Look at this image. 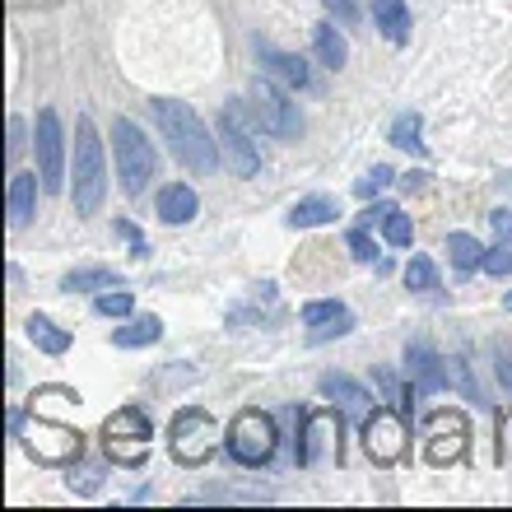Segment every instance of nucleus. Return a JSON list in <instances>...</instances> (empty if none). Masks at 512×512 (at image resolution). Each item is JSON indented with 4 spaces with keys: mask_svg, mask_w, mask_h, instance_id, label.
I'll return each instance as SVG.
<instances>
[{
    "mask_svg": "<svg viewBox=\"0 0 512 512\" xmlns=\"http://www.w3.org/2000/svg\"><path fill=\"white\" fill-rule=\"evenodd\" d=\"M61 289H122V275L108 266H84V270H70Z\"/></svg>",
    "mask_w": 512,
    "mask_h": 512,
    "instance_id": "obj_25",
    "label": "nucleus"
},
{
    "mask_svg": "<svg viewBox=\"0 0 512 512\" xmlns=\"http://www.w3.org/2000/svg\"><path fill=\"white\" fill-rule=\"evenodd\" d=\"M499 447H503V461L512 466V415H503V424H499Z\"/></svg>",
    "mask_w": 512,
    "mask_h": 512,
    "instance_id": "obj_41",
    "label": "nucleus"
},
{
    "mask_svg": "<svg viewBox=\"0 0 512 512\" xmlns=\"http://www.w3.org/2000/svg\"><path fill=\"white\" fill-rule=\"evenodd\" d=\"M322 5H326V10H336L345 24H354V19H359V5H354V0H322Z\"/></svg>",
    "mask_w": 512,
    "mask_h": 512,
    "instance_id": "obj_39",
    "label": "nucleus"
},
{
    "mask_svg": "<svg viewBox=\"0 0 512 512\" xmlns=\"http://www.w3.org/2000/svg\"><path fill=\"white\" fill-rule=\"evenodd\" d=\"M489 224H494V233H499L503 243H512V215H508V210H494V215H489Z\"/></svg>",
    "mask_w": 512,
    "mask_h": 512,
    "instance_id": "obj_40",
    "label": "nucleus"
},
{
    "mask_svg": "<svg viewBox=\"0 0 512 512\" xmlns=\"http://www.w3.org/2000/svg\"><path fill=\"white\" fill-rule=\"evenodd\" d=\"M154 122H159L163 140L191 173H215L219 168V140H210L201 112L177 103V98H154Z\"/></svg>",
    "mask_w": 512,
    "mask_h": 512,
    "instance_id": "obj_1",
    "label": "nucleus"
},
{
    "mask_svg": "<svg viewBox=\"0 0 512 512\" xmlns=\"http://www.w3.org/2000/svg\"><path fill=\"white\" fill-rule=\"evenodd\" d=\"M322 396L336 405L340 415H350L354 424H368V419H373V410H378V396H373L364 382L345 378V373H326V378H322Z\"/></svg>",
    "mask_w": 512,
    "mask_h": 512,
    "instance_id": "obj_13",
    "label": "nucleus"
},
{
    "mask_svg": "<svg viewBox=\"0 0 512 512\" xmlns=\"http://www.w3.org/2000/svg\"><path fill=\"white\" fill-rule=\"evenodd\" d=\"M364 447L378 466H396L410 447V429H405L401 410H373V419L364 424Z\"/></svg>",
    "mask_w": 512,
    "mask_h": 512,
    "instance_id": "obj_10",
    "label": "nucleus"
},
{
    "mask_svg": "<svg viewBox=\"0 0 512 512\" xmlns=\"http://www.w3.org/2000/svg\"><path fill=\"white\" fill-rule=\"evenodd\" d=\"M447 256H452V266L457 270H475L485 261V247L475 243L471 233H447Z\"/></svg>",
    "mask_w": 512,
    "mask_h": 512,
    "instance_id": "obj_26",
    "label": "nucleus"
},
{
    "mask_svg": "<svg viewBox=\"0 0 512 512\" xmlns=\"http://www.w3.org/2000/svg\"><path fill=\"white\" fill-rule=\"evenodd\" d=\"M19 149H24V122H19V117H10V145H5V159L14 163V154H19Z\"/></svg>",
    "mask_w": 512,
    "mask_h": 512,
    "instance_id": "obj_38",
    "label": "nucleus"
},
{
    "mask_svg": "<svg viewBox=\"0 0 512 512\" xmlns=\"http://www.w3.org/2000/svg\"><path fill=\"white\" fill-rule=\"evenodd\" d=\"M312 47H317V61H322L326 70H340L345 61H350V47H345V38H340L336 24H317V28H312Z\"/></svg>",
    "mask_w": 512,
    "mask_h": 512,
    "instance_id": "obj_23",
    "label": "nucleus"
},
{
    "mask_svg": "<svg viewBox=\"0 0 512 512\" xmlns=\"http://www.w3.org/2000/svg\"><path fill=\"white\" fill-rule=\"evenodd\" d=\"M433 284H438V270H433L429 256H410V266H405V289H415V294H429Z\"/></svg>",
    "mask_w": 512,
    "mask_h": 512,
    "instance_id": "obj_27",
    "label": "nucleus"
},
{
    "mask_svg": "<svg viewBox=\"0 0 512 512\" xmlns=\"http://www.w3.org/2000/svg\"><path fill=\"white\" fill-rule=\"evenodd\" d=\"M391 210H396V205H373V210H368V224H387V215H391Z\"/></svg>",
    "mask_w": 512,
    "mask_h": 512,
    "instance_id": "obj_42",
    "label": "nucleus"
},
{
    "mask_svg": "<svg viewBox=\"0 0 512 512\" xmlns=\"http://www.w3.org/2000/svg\"><path fill=\"white\" fill-rule=\"evenodd\" d=\"M405 373H410V382H415V391H438L447 378V368L443 359L424 345V340H415L410 350H405Z\"/></svg>",
    "mask_w": 512,
    "mask_h": 512,
    "instance_id": "obj_17",
    "label": "nucleus"
},
{
    "mask_svg": "<svg viewBox=\"0 0 512 512\" xmlns=\"http://www.w3.org/2000/svg\"><path fill=\"white\" fill-rule=\"evenodd\" d=\"M159 336H163V322L145 312V317H131L126 326H117V331H112V345H117V350H140V345H154Z\"/></svg>",
    "mask_w": 512,
    "mask_h": 512,
    "instance_id": "obj_21",
    "label": "nucleus"
},
{
    "mask_svg": "<svg viewBox=\"0 0 512 512\" xmlns=\"http://www.w3.org/2000/svg\"><path fill=\"white\" fill-rule=\"evenodd\" d=\"M387 182H391V168H387V163H378V168H373L368 177H359V187H354V191H359V196L368 201V196H378V191L387 187Z\"/></svg>",
    "mask_w": 512,
    "mask_h": 512,
    "instance_id": "obj_33",
    "label": "nucleus"
},
{
    "mask_svg": "<svg viewBox=\"0 0 512 512\" xmlns=\"http://www.w3.org/2000/svg\"><path fill=\"white\" fill-rule=\"evenodd\" d=\"M261 70H266L275 84H284V89H308L312 84V70L303 56L294 52H275V47H261Z\"/></svg>",
    "mask_w": 512,
    "mask_h": 512,
    "instance_id": "obj_16",
    "label": "nucleus"
},
{
    "mask_svg": "<svg viewBox=\"0 0 512 512\" xmlns=\"http://www.w3.org/2000/svg\"><path fill=\"white\" fill-rule=\"evenodd\" d=\"M373 24L382 28L387 42H405L410 38V10H405V0H373Z\"/></svg>",
    "mask_w": 512,
    "mask_h": 512,
    "instance_id": "obj_20",
    "label": "nucleus"
},
{
    "mask_svg": "<svg viewBox=\"0 0 512 512\" xmlns=\"http://www.w3.org/2000/svg\"><path fill=\"white\" fill-rule=\"evenodd\" d=\"M131 308H135V298L126 294V289H117V294H98V298H94V312H98V317H131Z\"/></svg>",
    "mask_w": 512,
    "mask_h": 512,
    "instance_id": "obj_29",
    "label": "nucleus"
},
{
    "mask_svg": "<svg viewBox=\"0 0 512 512\" xmlns=\"http://www.w3.org/2000/svg\"><path fill=\"white\" fill-rule=\"evenodd\" d=\"M503 308H508V312H512V294H508V298H503Z\"/></svg>",
    "mask_w": 512,
    "mask_h": 512,
    "instance_id": "obj_43",
    "label": "nucleus"
},
{
    "mask_svg": "<svg viewBox=\"0 0 512 512\" xmlns=\"http://www.w3.org/2000/svg\"><path fill=\"white\" fill-rule=\"evenodd\" d=\"M252 112H256V122H261V131L270 135H298L303 131V117H298V103H289V94L284 89H275L270 80H261L252 89Z\"/></svg>",
    "mask_w": 512,
    "mask_h": 512,
    "instance_id": "obj_11",
    "label": "nucleus"
},
{
    "mask_svg": "<svg viewBox=\"0 0 512 512\" xmlns=\"http://www.w3.org/2000/svg\"><path fill=\"white\" fill-rule=\"evenodd\" d=\"M303 326H312V340H326V336H345L354 326V317L340 298H317V303L303 308Z\"/></svg>",
    "mask_w": 512,
    "mask_h": 512,
    "instance_id": "obj_15",
    "label": "nucleus"
},
{
    "mask_svg": "<svg viewBox=\"0 0 512 512\" xmlns=\"http://www.w3.org/2000/svg\"><path fill=\"white\" fill-rule=\"evenodd\" d=\"M196 210H201V201H196V191H191L187 182H168V187L159 191L163 224H187V219H196Z\"/></svg>",
    "mask_w": 512,
    "mask_h": 512,
    "instance_id": "obj_18",
    "label": "nucleus"
},
{
    "mask_svg": "<svg viewBox=\"0 0 512 512\" xmlns=\"http://www.w3.org/2000/svg\"><path fill=\"white\" fill-rule=\"evenodd\" d=\"M485 275H512V252L508 247H494V252H485Z\"/></svg>",
    "mask_w": 512,
    "mask_h": 512,
    "instance_id": "obj_34",
    "label": "nucleus"
},
{
    "mask_svg": "<svg viewBox=\"0 0 512 512\" xmlns=\"http://www.w3.org/2000/svg\"><path fill=\"white\" fill-rule=\"evenodd\" d=\"M350 252H354V261H373V256H378V243L368 238V229H354L350 233Z\"/></svg>",
    "mask_w": 512,
    "mask_h": 512,
    "instance_id": "obj_35",
    "label": "nucleus"
},
{
    "mask_svg": "<svg viewBox=\"0 0 512 512\" xmlns=\"http://www.w3.org/2000/svg\"><path fill=\"white\" fill-rule=\"evenodd\" d=\"M112 159H117V177H122L126 196H140L159 177V154L145 140V131L135 122H126V117L112 122Z\"/></svg>",
    "mask_w": 512,
    "mask_h": 512,
    "instance_id": "obj_3",
    "label": "nucleus"
},
{
    "mask_svg": "<svg viewBox=\"0 0 512 512\" xmlns=\"http://www.w3.org/2000/svg\"><path fill=\"white\" fill-rule=\"evenodd\" d=\"M494 373H499V387L508 391V401H512V345L508 340H494Z\"/></svg>",
    "mask_w": 512,
    "mask_h": 512,
    "instance_id": "obj_31",
    "label": "nucleus"
},
{
    "mask_svg": "<svg viewBox=\"0 0 512 512\" xmlns=\"http://www.w3.org/2000/svg\"><path fill=\"white\" fill-rule=\"evenodd\" d=\"M19 443L28 447V457L42 461V466H66V461H75L84 452V438L80 429H70V424H56V419L47 415H24L19 419Z\"/></svg>",
    "mask_w": 512,
    "mask_h": 512,
    "instance_id": "obj_4",
    "label": "nucleus"
},
{
    "mask_svg": "<svg viewBox=\"0 0 512 512\" xmlns=\"http://www.w3.org/2000/svg\"><path fill=\"white\" fill-rule=\"evenodd\" d=\"M378 387H382V401H391V405H410V396H405L401 391V382H396V373H391V368H378Z\"/></svg>",
    "mask_w": 512,
    "mask_h": 512,
    "instance_id": "obj_32",
    "label": "nucleus"
},
{
    "mask_svg": "<svg viewBox=\"0 0 512 512\" xmlns=\"http://www.w3.org/2000/svg\"><path fill=\"white\" fill-rule=\"evenodd\" d=\"M108 191V163H103V140L94 122L80 117L75 126V168H70V196H75V215H98Z\"/></svg>",
    "mask_w": 512,
    "mask_h": 512,
    "instance_id": "obj_2",
    "label": "nucleus"
},
{
    "mask_svg": "<svg viewBox=\"0 0 512 512\" xmlns=\"http://www.w3.org/2000/svg\"><path fill=\"white\" fill-rule=\"evenodd\" d=\"M219 149H224V163H229L238 177L261 173V149H256L252 131L243 126V108H238V103L219 112Z\"/></svg>",
    "mask_w": 512,
    "mask_h": 512,
    "instance_id": "obj_9",
    "label": "nucleus"
},
{
    "mask_svg": "<svg viewBox=\"0 0 512 512\" xmlns=\"http://www.w3.org/2000/svg\"><path fill=\"white\" fill-rule=\"evenodd\" d=\"M275 419L261 415V410H243V415L229 424V452L243 466H266L275 457Z\"/></svg>",
    "mask_w": 512,
    "mask_h": 512,
    "instance_id": "obj_7",
    "label": "nucleus"
},
{
    "mask_svg": "<svg viewBox=\"0 0 512 512\" xmlns=\"http://www.w3.org/2000/svg\"><path fill=\"white\" fill-rule=\"evenodd\" d=\"M466 438H471V424L461 410H433L429 415V438H424V452H429L433 466H447L466 452Z\"/></svg>",
    "mask_w": 512,
    "mask_h": 512,
    "instance_id": "obj_12",
    "label": "nucleus"
},
{
    "mask_svg": "<svg viewBox=\"0 0 512 512\" xmlns=\"http://www.w3.org/2000/svg\"><path fill=\"white\" fill-rule=\"evenodd\" d=\"M80 485L84 494H94L98 485H103V466H98V461H89V466H80V480H75V475H70V489Z\"/></svg>",
    "mask_w": 512,
    "mask_h": 512,
    "instance_id": "obj_36",
    "label": "nucleus"
},
{
    "mask_svg": "<svg viewBox=\"0 0 512 512\" xmlns=\"http://www.w3.org/2000/svg\"><path fill=\"white\" fill-rule=\"evenodd\" d=\"M33 149H38V177L42 191L66 187V135H61V117L52 108L38 112V131H33Z\"/></svg>",
    "mask_w": 512,
    "mask_h": 512,
    "instance_id": "obj_8",
    "label": "nucleus"
},
{
    "mask_svg": "<svg viewBox=\"0 0 512 512\" xmlns=\"http://www.w3.org/2000/svg\"><path fill=\"white\" fill-rule=\"evenodd\" d=\"M340 443H336V419L317 410V415L303 419V443H298V461L303 466H317V461H336Z\"/></svg>",
    "mask_w": 512,
    "mask_h": 512,
    "instance_id": "obj_14",
    "label": "nucleus"
},
{
    "mask_svg": "<svg viewBox=\"0 0 512 512\" xmlns=\"http://www.w3.org/2000/svg\"><path fill=\"white\" fill-rule=\"evenodd\" d=\"M382 233H387V243L391 247H410L415 243V224L401 215V210H391L387 215V224H382Z\"/></svg>",
    "mask_w": 512,
    "mask_h": 512,
    "instance_id": "obj_30",
    "label": "nucleus"
},
{
    "mask_svg": "<svg viewBox=\"0 0 512 512\" xmlns=\"http://www.w3.org/2000/svg\"><path fill=\"white\" fill-rule=\"evenodd\" d=\"M117 233H122L126 243H131V256H145V252H149V243H145V233L135 229L131 219H117Z\"/></svg>",
    "mask_w": 512,
    "mask_h": 512,
    "instance_id": "obj_37",
    "label": "nucleus"
},
{
    "mask_svg": "<svg viewBox=\"0 0 512 512\" xmlns=\"http://www.w3.org/2000/svg\"><path fill=\"white\" fill-rule=\"evenodd\" d=\"M419 117L410 112V117H396V126H391V145H401V149H424V140H419Z\"/></svg>",
    "mask_w": 512,
    "mask_h": 512,
    "instance_id": "obj_28",
    "label": "nucleus"
},
{
    "mask_svg": "<svg viewBox=\"0 0 512 512\" xmlns=\"http://www.w3.org/2000/svg\"><path fill=\"white\" fill-rule=\"evenodd\" d=\"M28 340H33L42 354H66L70 350V331H61V326H56L52 317H42V312L28 317Z\"/></svg>",
    "mask_w": 512,
    "mask_h": 512,
    "instance_id": "obj_24",
    "label": "nucleus"
},
{
    "mask_svg": "<svg viewBox=\"0 0 512 512\" xmlns=\"http://www.w3.org/2000/svg\"><path fill=\"white\" fill-rule=\"evenodd\" d=\"M149 438H154V429H149V415L140 405H122L103 424V452L117 466H140L149 457Z\"/></svg>",
    "mask_w": 512,
    "mask_h": 512,
    "instance_id": "obj_6",
    "label": "nucleus"
},
{
    "mask_svg": "<svg viewBox=\"0 0 512 512\" xmlns=\"http://www.w3.org/2000/svg\"><path fill=\"white\" fill-rule=\"evenodd\" d=\"M336 215L340 210L331 196H303V201L289 210V224H294V229H322V224H331Z\"/></svg>",
    "mask_w": 512,
    "mask_h": 512,
    "instance_id": "obj_22",
    "label": "nucleus"
},
{
    "mask_svg": "<svg viewBox=\"0 0 512 512\" xmlns=\"http://www.w3.org/2000/svg\"><path fill=\"white\" fill-rule=\"evenodd\" d=\"M38 173H14L10 177V229H24L33 219V201H38Z\"/></svg>",
    "mask_w": 512,
    "mask_h": 512,
    "instance_id": "obj_19",
    "label": "nucleus"
},
{
    "mask_svg": "<svg viewBox=\"0 0 512 512\" xmlns=\"http://www.w3.org/2000/svg\"><path fill=\"white\" fill-rule=\"evenodd\" d=\"M219 443H224V429L205 415L201 405H187V410H177L173 415L168 447H173V457L182 461V466H205V461L219 452Z\"/></svg>",
    "mask_w": 512,
    "mask_h": 512,
    "instance_id": "obj_5",
    "label": "nucleus"
}]
</instances>
